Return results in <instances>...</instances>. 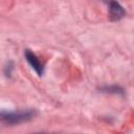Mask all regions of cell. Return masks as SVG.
I'll return each instance as SVG.
<instances>
[{
    "label": "cell",
    "mask_w": 134,
    "mask_h": 134,
    "mask_svg": "<svg viewBox=\"0 0 134 134\" xmlns=\"http://www.w3.org/2000/svg\"><path fill=\"white\" fill-rule=\"evenodd\" d=\"M32 117L31 111L26 112H19V113H6L3 114V120H6L8 124H18L27 119H30Z\"/></svg>",
    "instance_id": "6da1fadb"
},
{
    "label": "cell",
    "mask_w": 134,
    "mask_h": 134,
    "mask_svg": "<svg viewBox=\"0 0 134 134\" xmlns=\"http://www.w3.org/2000/svg\"><path fill=\"white\" fill-rule=\"evenodd\" d=\"M25 58H26V61L29 63V65L32 67V69L39 75H42V73H43V64L40 62V60L37 58V55L35 53H32L30 50H26L25 51Z\"/></svg>",
    "instance_id": "7a4b0ae2"
},
{
    "label": "cell",
    "mask_w": 134,
    "mask_h": 134,
    "mask_svg": "<svg viewBox=\"0 0 134 134\" xmlns=\"http://www.w3.org/2000/svg\"><path fill=\"white\" fill-rule=\"evenodd\" d=\"M125 16V9L117 2H111L109 6V17L111 20L116 21Z\"/></svg>",
    "instance_id": "3957f363"
},
{
    "label": "cell",
    "mask_w": 134,
    "mask_h": 134,
    "mask_svg": "<svg viewBox=\"0 0 134 134\" xmlns=\"http://www.w3.org/2000/svg\"><path fill=\"white\" fill-rule=\"evenodd\" d=\"M36 134H45V133H36Z\"/></svg>",
    "instance_id": "277c9868"
}]
</instances>
